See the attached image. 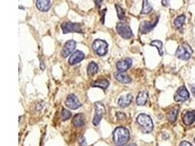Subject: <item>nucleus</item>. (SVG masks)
<instances>
[{"instance_id": "f257e3e1", "label": "nucleus", "mask_w": 195, "mask_h": 146, "mask_svg": "<svg viewBox=\"0 0 195 146\" xmlns=\"http://www.w3.org/2000/svg\"><path fill=\"white\" fill-rule=\"evenodd\" d=\"M113 142L116 146H123L129 140V131L123 126H118L114 129Z\"/></svg>"}, {"instance_id": "f03ea898", "label": "nucleus", "mask_w": 195, "mask_h": 146, "mask_svg": "<svg viewBox=\"0 0 195 146\" xmlns=\"http://www.w3.org/2000/svg\"><path fill=\"white\" fill-rule=\"evenodd\" d=\"M137 122L143 133H151L154 129V123L149 115L141 113L137 117Z\"/></svg>"}, {"instance_id": "7ed1b4c3", "label": "nucleus", "mask_w": 195, "mask_h": 146, "mask_svg": "<svg viewBox=\"0 0 195 146\" xmlns=\"http://www.w3.org/2000/svg\"><path fill=\"white\" fill-rule=\"evenodd\" d=\"M193 53V50L187 43H184L178 46L175 51V56L177 59L184 61L189 60Z\"/></svg>"}, {"instance_id": "20e7f679", "label": "nucleus", "mask_w": 195, "mask_h": 146, "mask_svg": "<svg viewBox=\"0 0 195 146\" xmlns=\"http://www.w3.org/2000/svg\"><path fill=\"white\" fill-rule=\"evenodd\" d=\"M92 48L97 55L103 56L107 54L108 50V44L107 42L100 39H97L92 43Z\"/></svg>"}, {"instance_id": "39448f33", "label": "nucleus", "mask_w": 195, "mask_h": 146, "mask_svg": "<svg viewBox=\"0 0 195 146\" xmlns=\"http://www.w3.org/2000/svg\"><path fill=\"white\" fill-rule=\"evenodd\" d=\"M95 107V115L93 118V121L92 123L94 126H98L100 124L101 120H102V117L106 114V108L102 102H97L94 104Z\"/></svg>"}, {"instance_id": "423d86ee", "label": "nucleus", "mask_w": 195, "mask_h": 146, "mask_svg": "<svg viewBox=\"0 0 195 146\" xmlns=\"http://www.w3.org/2000/svg\"><path fill=\"white\" fill-rule=\"evenodd\" d=\"M61 28L64 34L67 33H83L81 25L78 23H72L69 21H66L62 24Z\"/></svg>"}, {"instance_id": "0eeeda50", "label": "nucleus", "mask_w": 195, "mask_h": 146, "mask_svg": "<svg viewBox=\"0 0 195 146\" xmlns=\"http://www.w3.org/2000/svg\"><path fill=\"white\" fill-rule=\"evenodd\" d=\"M116 32L121 37L125 40H128L131 38L133 34L131 28L128 25L122 22H119L116 25Z\"/></svg>"}, {"instance_id": "6e6552de", "label": "nucleus", "mask_w": 195, "mask_h": 146, "mask_svg": "<svg viewBox=\"0 0 195 146\" xmlns=\"http://www.w3.org/2000/svg\"><path fill=\"white\" fill-rule=\"evenodd\" d=\"M189 97H190V94L186 87L185 86H182L179 87L178 89L175 92V95H174V100L175 102H184L189 100Z\"/></svg>"}, {"instance_id": "1a4fd4ad", "label": "nucleus", "mask_w": 195, "mask_h": 146, "mask_svg": "<svg viewBox=\"0 0 195 146\" xmlns=\"http://www.w3.org/2000/svg\"><path fill=\"white\" fill-rule=\"evenodd\" d=\"M65 105L68 108L72 110H77L81 107L82 104L78 100V97L74 94H70L67 96L65 101Z\"/></svg>"}, {"instance_id": "9d476101", "label": "nucleus", "mask_w": 195, "mask_h": 146, "mask_svg": "<svg viewBox=\"0 0 195 146\" xmlns=\"http://www.w3.org/2000/svg\"><path fill=\"white\" fill-rule=\"evenodd\" d=\"M159 16L156 17V18L155 19L154 21L151 23V22L147 21H144L142 23L140 24V32L142 33V34H147L151 32L152 29H154L155 27L156 26V24L159 22Z\"/></svg>"}, {"instance_id": "9b49d317", "label": "nucleus", "mask_w": 195, "mask_h": 146, "mask_svg": "<svg viewBox=\"0 0 195 146\" xmlns=\"http://www.w3.org/2000/svg\"><path fill=\"white\" fill-rule=\"evenodd\" d=\"M76 44H77L75 40H70L66 42V43L64 44L62 50V57L66 58V57H67L68 56L70 55L71 53L74 51V50L75 49Z\"/></svg>"}, {"instance_id": "f8f14e48", "label": "nucleus", "mask_w": 195, "mask_h": 146, "mask_svg": "<svg viewBox=\"0 0 195 146\" xmlns=\"http://www.w3.org/2000/svg\"><path fill=\"white\" fill-rule=\"evenodd\" d=\"M132 64V60L130 58H126L124 60H121L116 64V68L118 72H123L131 67Z\"/></svg>"}, {"instance_id": "ddd939ff", "label": "nucleus", "mask_w": 195, "mask_h": 146, "mask_svg": "<svg viewBox=\"0 0 195 146\" xmlns=\"http://www.w3.org/2000/svg\"><path fill=\"white\" fill-rule=\"evenodd\" d=\"M85 55L81 50H76L72 55L70 56L69 59V64L70 65H75V64L79 63L84 59Z\"/></svg>"}, {"instance_id": "4468645a", "label": "nucleus", "mask_w": 195, "mask_h": 146, "mask_svg": "<svg viewBox=\"0 0 195 146\" xmlns=\"http://www.w3.org/2000/svg\"><path fill=\"white\" fill-rule=\"evenodd\" d=\"M133 97L131 94H127L126 95H122L119 97V99L118 100V105L121 107H126L127 106H129L131 104Z\"/></svg>"}, {"instance_id": "2eb2a0df", "label": "nucleus", "mask_w": 195, "mask_h": 146, "mask_svg": "<svg viewBox=\"0 0 195 146\" xmlns=\"http://www.w3.org/2000/svg\"><path fill=\"white\" fill-rule=\"evenodd\" d=\"M182 120L186 126H190L195 121V111H187L184 116H182Z\"/></svg>"}, {"instance_id": "dca6fc26", "label": "nucleus", "mask_w": 195, "mask_h": 146, "mask_svg": "<svg viewBox=\"0 0 195 146\" xmlns=\"http://www.w3.org/2000/svg\"><path fill=\"white\" fill-rule=\"evenodd\" d=\"M51 5V1H50V0H37V1H36L37 8L42 12L48 11Z\"/></svg>"}, {"instance_id": "f3484780", "label": "nucleus", "mask_w": 195, "mask_h": 146, "mask_svg": "<svg viewBox=\"0 0 195 146\" xmlns=\"http://www.w3.org/2000/svg\"><path fill=\"white\" fill-rule=\"evenodd\" d=\"M149 99V92L146 90L141 91L138 93L136 99V103L139 106L145 105Z\"/></svg>"}, {"instance_id": "a211bd4d", "label": "nucleus", "mask_w": 195, "mask_h": 146, "mask_svg": "<svg viewBox=\"0 0 195 146\" xmlns=\"http://www.w3.org/2000/svg\"><path fill=\"white\" fill-rule=\"evenodd\" d=\"M110 82L107 79H99L97 81H93L91 83V86L92 87H98V88H102V89L105 90L107 89V87L109 86Z\"/></svg>"}, {"instance_id": "6ab92c4d", "label": "nucleus", "mask_w": 195, "mask_h": 146, "mask_svg": "<svg viewBox=\"0 0 195 146\" xmlns=\"http://www.w3.org/2000/svg\"><path fill=\"white\" fill-rule=\"evenodd\" d=\"M178 111H179L178 105L174 106L173 107H172V108L170 110V111H169L168 113V119L169 120L170 122L174 123L175 121H176Z\"/></svg>"}, {"instance_id": "aec40b11", "label": "nucleus", "mask_w": 195, "mask_h": 146, "mask_svg": "<svg viewBox=\"0 0 195 146\" xmlns=\"http://www.w3.org/2000/svg\"><path fill=\"white\" fill-rule=\"evenodd\" d=\"M114 77L117 81L122 83H129L132 81L131 78H130L129 76L121 72H115Z\"/></svg>"}, {"instance_id": "412c9836", "label": "nucleus", "mask_w": 195, "mask_h": 146, "mask_svg": "<svg viewBox=\"0 0 195 146\" xmlns=\"http://www.w3.org/2000/svg\"><path fill=\"white\" fill-rule=\"evenodd\" d=\"M85 119L84 116L82 113H78L73 117L72 119V124L75 127H81L84 125Z\"/></svg>"}, {"instance_id": "4be33fe9", "label": "nucleus", "mask_w": 195, "mask_h": 146, "mask_svg": "<svg viewBox=\"0 0 195 146\" xmlns=\"http://www.w3.org/2000/svg\"><path fill=\"white\" fill-rule=\"evenodd\" d=\"M98 65L94 62H91L88 64V67H87V74L89 76L94 75L98 71Z\"/></svg>"}, {"instance_id": "5701e85b", "label": "nucleus", "mask_w": 195, "mask_h": 146, "mask_svg": "<svg viewBox=\"0 0 195 146\" xmlns=\"http://www.w3.org/2000/svg\"><path fill=\"white\" fill-rule=\"evenodd\" d=\"M151 46H154L156 47V48L158 49V51H159V56H162L164 54V50H163V43L162 42L158 40H153L151 43Z\"/></svg>"}, {"instance_id": "b1692460", "label": "nucleus", "mask_w": 195, "mask_h": 146, "mask_svg": "<svg viewBox=\"0 0 195 146\" xmlns=\"http://www.w3.org/2000/svg\"><path fill=\"white\" fill-rule=\"evenodd\" d=\"M186 16L184 15H178L176 18L174 20V25L176 27V29H181L182 27V26L184 25V22H185Z\"/></svg>"}, {"instance_id": "393cba45", "label": "nucleus", "mask_w": 195, "mask_h": 146, "mask_svg": "<svg viewBox=\"0 0 195 146\" xmlns=\"http://www.w3.org/2000/svg\"><path fill=\"white\" fill-rule=\"evenodd\" d=\"M142 8L141 10L140 13L141 14H148L149 13H151L153 10V7L151 6V5L150 4L149 1H145L144 0L142 2Z\"/></svg>"}, {"instance_id": "a878e982", "label": "nucleus", "mask_w": 195, "mask_h": 146, "mask_svg": "<svg viewBox=\"0 0 195 146\" xmlns=\"http://www.w3.org/2000/svg\"><path fill=\"white\" fill-rule=\"evenodd\" d=\"M115 7H116V12H117L118 18H119L120 20H123V19H124V18H125V12L122 8V7L118 4L115 5Z\"/></svg>"}, {"instance_id": "bb28decb", "label": "nucleus", "mask_w": 195, "mask_h": 146, "mask_svg": "<svg viewBox=\"0 0 195 146\" xmlns=\"http://www.w3.org/2000/svg\"><path fill=\"white\" fill-rule=\"evenodd\" d=\"M72 116V113L71 112L68 110L63 108L62 110V121H67V120L69 119Z\"/></svg>"}, {"instance_id": "cd10ccee", "label": "nucleus", "mask_w": 195, "mask_h": 146, "mask_svg": "<svg viewBox=\"0 0 195 146\" xmlns=\"http://www.w3.org/2000/svg\"><path fill=\"white\" fill-rule=\"evenodd\" d=\"M116 118L118 121H121V120H124L126 119V115L122 112H118L116 113Z\"/></svg>"}, {"instance_id": "c85d7f7f", "label": "nucleus", "mask_w": 195, "mask_h": 146, "mask_svg": "<svg viewBox=\"0 0 195 146\" xmlns=\"http://www.w3.org/2000/svg\"><path fill=\"white\" fill-rule=\"evenodd\" d=\"M79 143H80V145L81 146H86L87 144H86V138H85L84 137H81V138H80Z\"/></svg>"}, {"instance_id": "c756f323", "label": "nucleus", "mask_w": 195, "mask_h": 146, "mask_svg": "<svg viewBox=\"0 0 195 146\" xmlns=\"http://www.w3.org/2000/svg\"><path fill=\"white\" fill-rule=\"evenodd\" d=\"M179 146H193V145H191L189 142L185 141V140H184V141H182L181 142Z\"/></svg>"}, {"instance_id": "7c9ffc66", "label": "nucleus", "mask_w": 195, "mask_h": 146, "mask_svg": "<svg viewBox=\"0 0 195 146\" xmlns=\"http://www.w3.org/2000/svg\"><path fill=\"white\" fill-rule=\"evenodd\" d=\"M106 11H107V9H103L102 10V11H101V13H102V24H104V15H105V13H106Z\"/></svg>"}, {"instance_id": "2f4dec72", "label": "nucleus", "mask_w": 195, "mask_h": 146, "mask_svg": "<svg viewBox=\"0 0 195 146\" xmlns=\"http://www.w3.org/2000/svg\"><path fill=\"white\" fill-rule=\"evenodd\" d=\"M45 68H46V65H45L44 62L42 60L40 62V69H42V70H44Z\"/></svg>"}, {"instance_id": "473e14b6", "label": "nucleus", "mask_w": 195, "mask_h": 146, "mask_svg": "<svg viewBox=\"0 0 195 146\" xmlns=\"http://www.w3.org/2000/svg\"><path fill=\"white\" fill-rule=\"evenodd\" d=\"M191 92H192L194 97H195V84L193 85V86L191 87Z\"/></svg>"}, {"instance_id": "72a5a7b5", "label": "nucleus", "mask_w": 195, "mask_h": 146, "mask_svg": "<svg viewBox=\"0 0 195 146\" xmlns=\"http://www.w3.org/2000/svg\"><path fill=\"white\" fill-rule=\"evenodd\" d=\"M94 2L96 3V5H97V7H100L101 3L102 2V0H100V1H94Z\"/></svg>"}, {"instance_id": "f704fd0d", "label": "nucleus", "mask_w": 195, "mask_h": 146, "mask_svg": "<svg viewBox=\"0 0 195 146\" xmlns=\"http://www.w3.org/2000/svg\"><path fill=\"white\" fill-rule=\"evenodd\" d=\"M161 2H162V5L164 6H167V5H168L169 1H161Z\"/></svg>"}, {"instance_id": "c9c22d12", "label": "nucleus", "mask_w": 195, "mask_h": 146, "mask_svg": "<svg viewBox=\"0 0 195 146\" xmlns=\"http://www.w3.org/2000/svg\"><path fill=\"white\" fill-rule=\"evenodd\" d=\"M125 146H137L136 144L135 143H130L129 145H125Z\"/></svg>"}, {"instance_id": "e433bc0d", "label": "nucleus", "mask_w": 195, "mask_h": 146, "mask_svg": "<svg viewBox=\"0 0 195 146\" xmlns=\"http://www.w3.org/2000/svg\"><path fill=\"white\" fill-rule=\"evenodd\" d=\"M194 143H195V137H194Z\"/></svg>"}]
</instances>
